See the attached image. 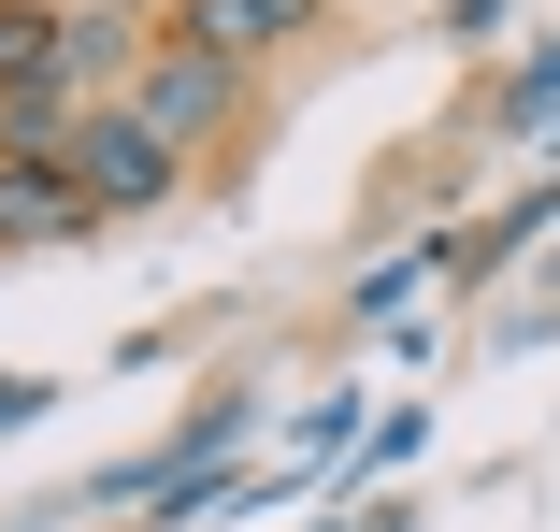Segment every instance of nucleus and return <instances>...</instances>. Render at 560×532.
Listing matches in <instances>:
<instances>
[{
  "mask_svg": "<svg viewBox=\"0 0 560 532\" xmlns=\"http://www.w3.org/2000/svg\"><path fill=\"white\" fill-rule=\"evenodd\" d=\"M546 101H560V44H546V58H532V72H517V86H503V116H517V130H532V116H546Z\"/></svg>",
  "mask_w": 560,
  "mask_h": 532,
  "instance_id": "obj_6",
  "label": "nucleus"
},
{
  "mask_svg": "<svg viewBox=\"0 0 560 532\" xmlns=\"http://www.w3.org/2000/svg\"><path fill=\"white\" fill-rule=\"evenodd\" d=\"M44 403H58V389H44V374H15V389H0V432H15V417H44Z\"/></svg>",
  "mask_w": 560,
  "mask_h": 532,
  "instance_id": "obj_7",
  "label": "nucleus"
},
{
  "mask_svg": "<svg viewBox=\"0 0 560 532\" xmlns=\"http://www.w3.org/2000/svg\"><path fill=\"white\" fill-rule=\"evenodd\" d=\"M58 159H72V187H86V217H159V201H173V173H187V144H159L130 101L72 116V130H58Z\"/></svg>",
  "mask_w": 560,
  "mask_h": 532,
  "instance_id": "obj_1",
  "label": "nucleus"
},
{
  "mask_svg": "<svg viewBox=\"0 0 560 532\" xmlns=\"http://www.w3.org/2000/svg\"><path fill=\"white\" fill-rule=\"evenodd\" d=\"M101 217H86V187H72V159L44 144V159H0V245H86Z\"/></svg>",
  "mask_w": 560,
  "mask_h": 532,
  "instance_id": "obj_4",
  "label": "nucleus"
},
{
  "mask_svg": "<svg viewBox=\"0 0 560 532\" xmlns=\"http://www.w3.org/2000/svg\"><path fill=\"white\" fill-rule=\"evenodd\" d=\"M130 116H144L159 144L231 130V116H245V58H215V44H159V58H144V86H130Z\"/></svg>",
  "mask_w": 560,
  "mask_h": 532,
  "instance_id": "obj_3",
  "label": "nucleus"
},
{
  "mask_svg": "<svg viewBox=\"0 0 560 532\" xmlns=\"http://www.w3.org/2000/svg\"><path fill=\"white\" fill-rule=\"evenodd\" d=\"M144 58H159V30L130 15V0H72V15H58V86H44V101H58V116H101V86L130 101Z\"/></svg>",
  "mask_w": 560,
  "mask_h": 532,
  "instance_id": "obj_2",
  "label": "nucleus"
},
{
  "mask_svg": "<svg viewBox=\"0 0 560 532\" xmlns=\"http://www.w3.org/2000/svg\"><path fill=\"white\" fill-rule=\"evenodd\" d=\"M316 30V0H187V15L159 30V44H215V58H273V44H302Z\"/></svg>",
  "mask_w": 560,
  "mask_h": 532,
  "instance_id": "obj_5",
  "label": "nucleus"
}]
</instances>
